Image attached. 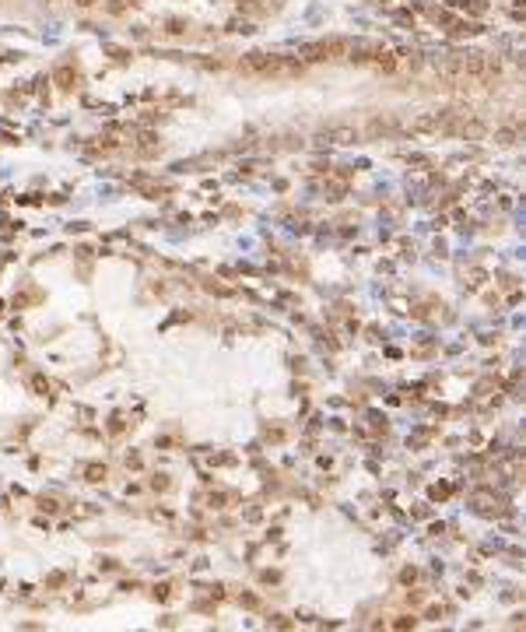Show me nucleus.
I'll list each match as a JSON object with an SVG mask.
<instances>
[{
  "instance_id": "1",
  "label": "nucleus",
  "mask_w": 526,
  "mask_h": 632,
  "mask_svg": "<svg viewBox=\"0 0 526 632\" xmlns=\"http://www.w3.org/2000/svg\"><path fill=\"white\" fill-rule=\"evenodd\" d=\"M246 74H256V78H288V74H298L302 63L292 57H281V53H249L242 57L239 63Z\"/></svg>"
},
{
  "instance_id": "2",
  "label": "nucleus",
  "mask_w": 526,
  "mask_h": 632,
  "mask_svg": "<svg viewBox=\"0 0 526 632\" xmlns=\"http://www.w3.org/2000/svg\"><path fill=\"white\" fill-rule=\"evenodd\" d=\"M498 74V60L487 53H460V78H474V81H487Z\"/></svg>"
},
{
  "instance_id": "3",
  "label": "nucleus",
  "mask_w": 526,
  "mask_h": 632,
  "mask_svg": "<svg viewBox=\"0 0 526 632\" xmlns=\"http://www.w3.org/2000/svg\"><path fill=\"white\" fill-rule=\"evenodd\" d=\"M323 141H333V144H351V141H358V130H354V127H333V130H323Z\"/></svg>"
},
{
  "instance_id": "4",
  "label": "nucleus",
  "mask_w": 526,
  "mask_h": 632,
  "mask_svg": "<svg viewBox=\"0 0 526 632\" xmlns=\"http://www.w3.org/2000/svg\"><path fill=\"white\" fill-rule=\"evenodd\" d=\"M512 137H516L512 130H498V144H512Z\"/></svg>"
}]
</instances>
